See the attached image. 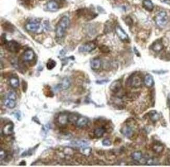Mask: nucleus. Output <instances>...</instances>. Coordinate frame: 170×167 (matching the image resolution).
Listing matches in <instances>:
<instances>
[{"mask_svg": "<svg viewBox=\"0 0 170 167\" xmlns=\"http://www.w3.org/2000/svg\"><path fill=\"white\" fill-rule=\"evenodd\" d=\"M102 145L104 146H110L112 145V142L108 139H105L102 141Z\"/></svg>", "mask_w": 170, "mask_h": 167, "instance_id": "nucleus-35", "label": "nucleus"}, {"mask_svg": "<svg viewBox=\"0 0 170 167\" xmlns=\"http://www.w3.org/2000/svg\"><path fill=\"white\" fill-rule=\"evenodd\" d=\"M14 132V124L13 123H9L3 127L2 132L5 136L12 135Z\"/></svg>", "mask_w": 170, "mask_h": 167, "instance_id": "nucleus-10", "label": "nucleus"}, {"mask_svg": "<svg viewBox=\"0 0 170 167\" xmlns=\"http://www.w3.org/2000/svg\"><path fill=\"white\" fill-rule=\"evenodd\" d=\"M152 149L154 152L157 153H161L164 150V146L160 142H156L153 144Z\"/></svg>", "mask_w": 170, "mask_h": 167, "instance_id": "nucleus-16", "label": "nucleus"}, {"mask_svg": "<svg viewBox=\"0 0 170 167\" xmlns=\"http://www.w3.org/2000/svg\"><path fill=\"white\" fill-rule=\"evenodd\" d=\"M131 157L135 161H140L142 158V153L140 151H135L131 155Z\"/></svg>", "mask_w": 170, "mask_h": 167, "instance_id": "nucleus-26", "label": "nucleus"}, {"mask_svg": "<svg viewBox=\"0 0 170 167\" xmlns=\"http://www.w3.org/2000/svg\"><path fill=\"white\" fill-rule=\"evenodd\" d=\"M82 153L85 156H89L91 153V148L89 147H84L82 149Z\"/></svg>", "mask_w": 170, "mask_h": 167, "instance_id": "nucleus-32", "label": "nucleus"}, {"mask_svg": "<svg viewBox=\"0 0 170 167\" xmlns=\"http://www.w3.org/2000/svg\"><path fill=\"white\" fill-rule=\"evenodd\" d=\"M72 150L71 148H68L64 150V153L66 154V155H71L72 154Z\"/></svg>", "mask_w": 170, "mask_h": 167, "instance_id": "nucleus-38", "label": "nucleus"}, {"mask_svg": "<svg viewBox=\"0 0 170 167\" xmlns=\"http://www.w3.org/2000/svg\"><path fill=\"white\" fill-rule=\"evenodd\" d=\"M148 115H149V117L150 118V119L151 120H152L153 122H156L159 119V115H158V113L154 110L150 111L148 113Z\"/></svg>", "mask_w": 170, "mask_h": 167, "instance_id": "nucleus-24", "label": "nucleus"}, {"mask_svg": "<svg viewBox=\"0 0 170 167\" xmlns=\"http://www.w3.org/2000/svg\"><path fill=\"white\" fill-rule=\"evenodd\" d=\"M68 115L66 114H61L59 115L57 118V121L62 126H64L69 122L68 121Z\"/></svg>", "mask_w": 170, "mask_h": 167, "instance_id": "nucleus-14", "label": "nucleus"}, {"mask_svg": "<svg viewBox=\"0 0 170 167\" xmlns=\"http://www.w3.org/2000/svg\"><path fill=\"white\" fill-rule=\"evenodd\" d=\"M155 21L156 25L160 27H164L167 24L168 21L167 13L164 11H162L158 13L156 16Z\"/></svg>", "mask_w": 170, "mask_h": 167, "instance_id": "nucleus-3", "label": "nucleus"}, {"mask_svg": "<svg viewBox=\"0 0 170 167\" xmlns=\"http://www.w3.org/2000/svg\"><path fill=\"white\" fill-rule=\"evenodd\" d=\"M7 98H9L10 100H16L17 97H16V94L15 93L14 91H10L9 92L7 96Z\"/></svg>", "mask_w": 170, "mask_h": 167, "instance_id": "nucleus-33", "label": "nucleus"}, {"mask_svg": "<svg viewBox=\"0 0 170 167\" xmlns=\"http://www.w3.org/2000/svg\"><path fill=\"white\" fill-rule=\"evenodd\" d=\"M121 82L119 80H115L113 82L110 87V91L115 94H118V93L121 91Z\"/></svg>", "mask_w": 170, "mask_h": 167, "instance_id": "nucleus-9", "label": "nucleus"}, {"mask_svg": "<svg viewBox=\"0 0 170 167\" xmlns=\"http://www.w3.org/2000/svg\"><path fill=\"white\" fill-rule=\"evenodd\" d=\"M121 132L124 136L129 138H131L134 134V130L133 127L129 125L123 126L121 128Z\"/></svg>", "mask_w": 170, "mask_h": 167, "instance_id": "nucleus-7", "label": "nucleus"}, {"mask_svg": "<svg viewBox=\"0 0 170 167\" xmlns=\"http://www.w3.org/2000/svg\"><path fill=\"white\" fill-rule=\"evenodd\" d=\"M26 164V163L25 161H24V160H23L22 162H20V165H21V166H24H24H25Z\"/></svg>", "mask_w": 170, "mask_h": 167, "instance_id": "nucleus-41", "label": "nucleus"}, {"mask_svg": "<svg viewBox=\"0 0 170 167\" xmlns=\"http://www.w3.org/2000/svg\"><path fill=\"white\" fill-rule=\"evenodd\" d=\"M26 29L29 32L37 33L42 30L43 27H41L40 22L37 21H33L26 24Z\"/></svg>", "mask_w": 170, "mask_h": 167, "instance_id": "nucleus-4", "label": "nucleus"}, {"mask_svg": "<svg viewBox=\"0 0 170 167\" xmlns=\"http://www.w3.org/2000/svg\"><path fill=\"white\" fill-rule=\"evenodd\" d=\"M39 144H38L36 146H35L34 148H30L27 151H25L24 153H22V157H26L27 155H32L33 154V153L35 152L36 149H37L38 147L39 146Z\"/></svg>", "mask_w": 170, "mask_h": 167, "instance_id": "nucleus-29", "label": "nucleus"}, {"mask_svg": "<svg viewBox=\"0 0 170 167\" xmlns=\"http://www.w3.org/2000/svg\"><path fill=\"white\" fill-rule=\"evenodd\" d=\"M33 120L34 122H35V123H37L38 124L41 125V123H40V121H39V120L38 119V118L37 117H34L33 118Z\"/></svg>", "mask_w": 170, "mask_h": 167, "instance_id": "nucleus-39", "label": "nucleus"}, {"mask_svg": "<svg viewBox=\"0 0 170 167\" xmlns=\"http://www.w3.org/2000/svg\"><path fill=\"white\" fill-rule=\"evenodd\" d=\"M105 131H106V129L104 127H99L95 129L94 134L96 138H101L104 135Z\"/></svg>", "mask_w": 170, "mask_h": 167, "instance_id": "nucleus-21", "label": "nucleus"}, {"mask_svg": "<svg viewBox=\"0 0 170 167\" xmlns=\"http://www.w3.org/2000/svg\"><path fill=\"white\" fill-rule=\"evenodd\" d=\"M70 84L71 83L69 79L68 78H65L61 84L57 85L56 87H55V90L58 91L61 89H67L68 88H69Z\"/></svg>", "mask_w": 170, "mask_h": 167, "instance_id": "nucleus-12", "label": "nucleus"}, {"mask_svg": "<svg viewBox=\"0 0 170 167\" xmlns=\"http://www.w3.org/2000/svg\"><path fill=\"white\" fill-rule=\"evenodd\" d=\"M22 88L24 93H25L27 89V83L25 80L22 81Z\"/></svg>", "mask_w": 170, "mask_h": 167, "instance_id": "nucleus-37", "label": "nucleus"}, {"mask_svg": "<svg viewBox=\"0 0 170 167\" xmlns=\"http://www.w3.org/2000/svg\"><path fill=\"white\" fill-rule=\"evenodd\" d=\"M79 119L78 115L74 114H71L68 116V121L70 123H75Z\"/></svg>", "mask_w": 170, "mask_h": 167, "instance_id": "nucleus-31", "label": "nucleus"}, {"mask_svg": "<svg viewBox=\"0 0 170 167\" xmlns=\"http://www.w3.org/2000/svg\"><path fill=\"white\" fill-rule=\"evenodd\" d=\"M69 24L70 20L68 16H64L61 18L56 27L55 32L57 37L60 38L64 37Z\"/></svg>", "mask_w": 170, "mask_h": 167, "instance_id": "nucleus-1", "label": "nucleus"}, {"mask_svg": "<svg viewBox=\"0 0 170 167\" xmlns=\"http://www.w3.org/2000/svg\"><path fill=\"white\" fill-rule=\"evenodd\" d=\"M163 48V45L160 41H157L154 43L152 46V49L156 52H160Z\"/></svg>", "mask_w": 170, "mask_h": 167, "instance_id": "nucleus-17", "label": "nucleus"}, {"mask_svg": "<svg viewBox=\"0 0 170 167\" xmlns=\"http://www.w3.org/2000/svg\"><path fill=\"white\" fill-rule=\"evenodd\" d=\"M102 62L99 59H93L91 62V67L93 70H99L101 67Z\"/></svg>", "mask_w": 170, "mask_h": 167, "instance_id": "nucleus-15", "label": "nucleus"}, {"mask_svg": "<svg viewBox=\"0 0 170 167\" xmlns=\"http://www.w3.org/2000/svg\"><path fill=\"white\" fill-rule=\"evenodd\" d=\"M143 6L144 9L148 11H152L153 9V4L150 0H143Z\"/></svg>", "mask_w": 170, "mask_h": 167, "instance_id": "nucleus-20", "label": "nucleus"}, {"mask_svg": "<svg viewBox=\"0 0 170 167\" xmlns=\"http://www.w3.org/2000/svg\"><path fill=\"white\" fill-rule=\"evenodd\" d=\"M5 46L6 50L12 53H18L20 50V45L15 41L7 42Z\"/></svg>", "mask_w": 170, "mask_h": 167, "instance_id": "nucleus-5", "label": "nucleus"}, {"mask_svg": "<svg viewBox=\"0 0 170 167\" xmlns=\"http://www.w3.org/2000/svg\"><path fill=\"white\" fill-rule=\"evenodd\" d=\"M168 103H169V105L170 106V94L168 97Z\"/></svg>", "mask_w": 170, "mask_h": 167, "instance_id": "nucleus-43", "label": "nucleus"}, {"mask_svg": "<svg viewBox=\"0 0 170 167\" xmlns=\"http://www.w3.org/2000/svg\"><path fill=\"white\" fill-rule=\"evenodd\" d=\"M84 156L85 155H79L77 156H76L75 160L80 164H87V159H85Z\"/></svg>", "mask_w": 170, "mask_h": 167, "instance_id": "nucleus-28", "label": "nucleus"}, {"mask_svg": "<svg viewBox=\"0 0 170 167\" xmlns=\"http://www.w3.org/2000/svg\"><path fill=\"white\" fill-rule=\"evenodd\" d=\"M47 7L49 11L52 12L57 11L59 8L58 3L54 0H51L48 2L47 4Z\"/></svg>", "mask_w": 170, "mask_h": 167, "instance_id": "nucleus-13", "label": "nucleus"}, {"mask_svg": "<svg viewBox=\"0 0 170 167\" xmlns=\"http://www.w3.org/2000/svg\"><path fill=\"white\" fill-rule=\"evenodd\" d=\"M96 45L94 42H89L82 45L79 48V50L82 53H89L95 50Z\"/></svg>", "mask_w": 170, "mask_h": 167, "instance_id": "nucleus-6", "label": "nucleus"}, {"mask_svg": "<svg viewBox=\"0 0 170 167\" xmlns=\"http://www.w3.org/2000/svg\"><path fill=\"white\" fill-rule=\"evenodd\" d=\"M100 50L102 53H108L110 52V49L108 48V47H107L106 46H104V45H103L100 47Z\"/></svg>", "mask_w": 170, "mask_h": 167, "instance_id": "nucleus-36", "label": "nucleus"}, {"mask_svg": "<svg viewBox=\"0 0 170 167\" xmlns=\"http://www.w3.org/2000/svg\"><path fill=\"white\" fill-rule=\"evenodd\" d=\"M71 145L75 147H78L80 148H84L88 146V142L84 140L73 141L71 142Z\"/></svg>", "mask_w": 170, "mask_h": 167, "instance_id": "nucleus-22", "label": "nucleus"}, {"mask_svg": "<svg viewBox=\"0 0 170 167\" xmlns=\"http://www.w3.org/2000/svg\"><path fill=\"white\" fill-rule=\"evenodd\" d=\"M116 32L117 35H118V37L121 38V40L122 41H126L128 40L129 39L128 36L126 33L125 32V31L121 27L119 26H117L116 27Z\"/></svg>", "mask_w": 170, "mask_h": 167, "instance_id": "nucleus-11", "label": "nucleus"}, {"mask_svg": "<svg viewBox=\"0 0 170 167\" xmlns=\"http://www.w3.org/2000/svg\"><path fill=\"white\" fill-rule=\"evenodd\" d=\"M144 82L147 87H151L154 84V80L152 76L149 74L147 75L144 78Z\"/></svg>", "mask_w": 170, "mask_h": 167, "instance_id": "nucleus-18", "label": "nucleus"}, {"mask_svg": "<svg viewBox=\"0 0 170 167\" xmlns=\"http://www.w3.org/2000/svg\"><path fill=\"white\" fill-rule=\"evenodd\" d=\"M56 62L53 59H49L48 62L47 63V68L49 70H51L56 67Z\"/></svg>", "mask_w": 170, "mask_h": 167, "instance_id": "nucleus-30", "label": "nucleus"}, {"mask_svg": "<svg viewBox=\"0 0 170 167\" xmlns=\"http://www.w3.org/2000/svg\"><path fill=\"white\" fill-rule=\"evenodd\" d=\"M35 53L32 50H26L23 54V59L25 62H32L35 59Z\"/></svg>", "mask_w": 170, "mask_h": 167, "instance_id": "nucleus-8", "label": "nucleus"}, {"mask_svg": "<svg viewBox=\"0 0 170 167\" xmlns=\"http://www.w3.org/2000/svg\"><path fill=\"white\" fill-rule=\"evenodd\" d=\"M87 123H88V119L87 118L81 117L79 118V119L76 122V125L78 127L82 128L86 126Z\"/></svg>", "mask_w": 170, "mask_h": 167, "instance_id": "nucleus-19", "label": "nucleus"}, {"mask_svg": "<svg viewBox=\"0 0 170 167\" xmlns=\"http://www.w3.org/2000/svg\"><path fill=\"white\" fill-rule=\"evenodd\" d=\"M3 29L9 32H12L14 31V27L12 24L9 22H6L2 25Z\"/></svg>", "mask_w": 170, "mask_h": 167, "instance_id": "nucleus-27", "label": "nucleus"}, {"mask_svg": "<svg viewBox=\"0 0 170 167\" xmlns=\"http://www.w3.org/2000/svg\"><path fill=\"white\" fill-rule=\"evenodd\" d=\"M9 82L11 86L14 88H18L20 85L19 80L16 77H12L9 79Z\"/></svg>", "mask_w": 170, "mask_h": 167, "instance_id": "nucleus-25", "label": "nucleus"}, {"mask_svg": "<svg viewBox=\"0 0 170 167\" xmlns=\"http://www.w3.org/2000/svg\"><path fill=\"white\" fill-rule=\"evenodd\" d=\"M128 85L133 88H137L141 87L142 84V79L138 74H133L130 76L128 80Z\"/></svg>", "mask_w": 170, "mask_h": 167, "instance_id": "nucleus-2", "label": "nucleus"}, {"mask_svg": "<svg viewBox=\"0 0 170 167\" xmlns=\"http://www.w3.org/2000/svg\"><path fill=\"white\" fill-rule=\"evenodd\" d=\"M15 116H16V118L18 119V120H20V114L19 111H18V112H16L15 113Z\"/></svg>", "mask_w": 170, "mask_h": 167, "instance_id": "nucleus-40", "label": "nucleus"}, {"mask_svg": "<svg viewBox=\"0 0 170 167\" xmlns=\"http://www.w3.org/2000/svg\"><path fill=\"white\" fill-rule=\"evenodd\" d=\"M4 105L8 108H14L16 106V100L6 98L4 101Z\"/></svg>", "mask_w": 170, "mask_h": 167, "instance_id": "nucleus-23", "label": "nucleus"}, {"mask_svg": "<svg viewBox=\"0 0 170 167\" xmlns=\"http://www.w3.org/2000/svg\"><path fill=\"white\" fill-rule=\"evenodd\" d=\"M7 157V153L6 151L2 149L1 148L0 150V157H1V160H3Z\"/></svg>", "mask_w": 170, "mask_h": 167, "instance_id": "nucleus-34", "label": "nucleus"}, {"mask_svg": "<svg viewBox=\"0 0 170 167\" xmlns=\"http://www.w3.org/2000/svg\"><path fill=\"white\" fill-rule=\"evenodd\" d=\"M164 3H167V4L170 5V0H163V1Z\"/></svg>", "mask_w": 170, "mask_h": 167, "instance_id": "nucleus-42", "label": "nucleus"}]
</instances>
